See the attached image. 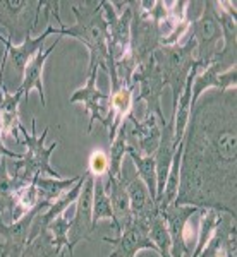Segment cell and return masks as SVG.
<instances>
[{
  "label": "cell",
  "mask_w": 237,
  "mask_h": 257,
  "mask_svg": "<svg viewBox=\"0 0 237 257\" xmlns=\"http://www.w3.org/2000/svg\"><path fill=\"white\" fill-rule=\"evenodd\" d=\"M70 7H72L76 23L72 26H67L60 19V2H52L50 14L59 23V28H53L50 24V35L69 36V38H76L77 41H81L90 52L88 72L102 67L109 74V69L114 64V59L110 57L109 52V33H107V23L105 18H103L102 0L100 2H93V0L72 2Z\"/></svg>",
  "instance_id": "7a4b0ae2"
},
{
  "label": "cell",
  "mask_w": 237,
  "mask_h": 257,
  "mask_svg": "<svg viewBox=\"0 0 237 257\" xmlns=\"http://www.w3.org/2000/svg\"><path fill=\"white\" fill-rule=\"evenodd\" d=\"M50 132V127H45L41 134H36V118H31V132L26 131L23 125L21 134L24 138V146L28 151L23 155V158L14 163V173H11L16 180L23 182V184H31L36 177L48 175L60 178V173L55 172L50 165V156L59 146V141H53L50 146H45V139Z\"/></svg>",
  "instance_id": "3957f363"
},
{
  "label": "cell",
  "mask_w": 237,
  "mask_h": 257,
  "mask_svg": "<svg viewBox=\"0 0 237 257\" xmlns=\"http://www.w3.org/2000/svg\"><path fill=\"white\" fill-rule=\"evenodd\" d=\"M60 254H62V252H60Z\"/></svg>",
  "instance_id": "836d02e7"
},
{
  "label": "cell",
  "mask_w": 237,
  "mask_h": 257,
  "mask_svg": "<svg viewBox=\"0 0 237 257\" xmlns=\"http://www.w3.org/2000/svg\"><path fill=\"white\" fill-rule=\"evenodd\" d=\"M70 225H72V219H69L67 216L62 214V216L55 218L52 223H50L48 231H50V235H52L57 248H59V250H67L69 257H74V245L69 238Z\"/></svg>",
  "instance_id": "f1b7e54d"
},
{
  "label": "cell",
  "mask_w": 237,
  "mask_h": 257,
  "mask_svg": "<svg viewBox=\"0 0 237 257\" xmlns=\"http://www.w3.org/2000/svg\"><path fill=\"white\" fill-rule=\"evenodd\" d=\"M60 252L62 250L57 248L50 231L45 230V231H41L38 237H35L28 243L21 257H60Z\"/></svg>",
  "instance_id": "4316f807"
},
{
  "label": "cell",
  "mask_w": 237,
  "mask_h": 257,
  "mask_svg": "<svg viewBox=\"0 0 237 257\" xmlns=\"http://www.w3.org/2000/svg\"><path fill=\"white\" fill-rule=\"evenodd\" d=\"M174 204L237 216V91L210 89L191 108Z\"/></svg>",
  "instance_id": "6da1fadb"
},
{
  "label": "cell",
  "mask_w": 237,
  "mask_h": 257,
  "mask_svg": "<svg viewBox=\"0 0 237 257\" xmlns=\"http://www.w3.org/2000/svg\"><path fill=\"white\" fill-rule=\"evenodd\" d=\"M201 219H199V230H198V243L194 252L189 257H198L201 254V250L206 247V243L210 242V238L213 237V231L217 228L220 221V211L217 209H201Z\"/></svg>",
  "instance_id": "484cf974"
},
{
  "label": "cell",
  "mask_w": 237,
  "mask_h": 257,
  "mask_svg": "<svg viewBox=\"0 0 237 257\" xmlns=\"http://www.w3.org/2000/svg\"><path fill=\"white\" fill-rule=\"evenodd\" d=\"M162 127L155 115L138 120L136 115L127 117V146L141 156H153L160 143Z\"/></svg>",
  "instance_id": "9c48e42d"
},
{
  "label": "cell",
  "mask_w": 237,
  "mask_h": 257,
  "mask_svg": "<svg viewBox=\"0 0 237 257\" xmlns=\"http://www.w3.org/2000/svg\"><path fill=\"white\" fill-rule=\"evenodd\" d=\"M110 168V161H109V155L102 149H97L90 155V175L95 178H103L109 173Z\"/></svg>",
  "instance_id": "f546056e"
},
{
  "label": "cell",
  "mask_w": 237,
  "mask_h": 257,
  "mask_svg": "<svg viewBox=\"0 0 237 257\" xmlns=\"http://www.w3.org/2000/svg\"><path fill=\"white\" fill-rule=\"evenodd\" d=\"M131 82L138 88V101L146 103V115H155L162 127L167 123L162 110V94H164V79H162L160 69H158L155 57H151L148 62L138 65L134 69V74L131 77Z\"/></svg>",
  "instance_id": "ba28073f"
},
{
  "label": "cell",
  "mask_w": 237,
  "mask_h": 257,
  "mask_svg": "<svg viewBox=\"0 0 237 257\" xmlns=\"http://www.w3.org/2000/svg\"><path fill=\"white\" fill-rule=\"evenodd\" d=\"M148 237L155 243L158 255L160 257H170V248H172V240H170L167 225H165V219L162 214H158L151 219L148 230Z\"/></svg>",
  "instance_id": "83f0119b"
},
{
  "label": "cell",
  "mask_w": 237,
  "mask_h": 257,
  "mask_svg": "<svg viewBox=\"0 0 237 257\" xmlns=\"http://www.w3.org/2000/svg\"><path fill=\"white\" fill-rule=\"evenodd\" d=\"M102 9L107 23V33H109V52L115 62L122 59L129 50L134 2L112 4L107 2V0H102Z\"/></svg>",
  "instance_id": "52a82bcc"
},
{
  "label": "cell",
  "mask_w": 237,
  "mask_h": 257,
  "mask_svg": "<svg viewBox=\"0 0 237 257\" xmlns=\"http://www.w3.org/2000/svg\"><path fill=\"white\" fill-rule=\"evenodd\" d=\"M112 221L114 230H117L114 211L110 206V199L107 196L105 187H103V178H95V189H93V216H91V225L93 230H97L98 223Z\"/></svg>",
  "instance_id": "603a6c76"
},
{
  "label": "cell",
  "mask_w": 237,
  "mask_h": 257,
  "mask_svg": "<svg viewBox=\"0 0 237 257\" xmlns=\"http://www.w3.org/2000/svg\"><path fill=\"white\" fill-rule=\"evenodd\" d=\"M194 53H196V43L193 38H188V41L182 45L160 47L153 55L160 69L164 84L172 89V111L176 110L177 99L184 89L191 69L196 65Z\"/></svg>",
  "instance_id": "277c9868"
},
{
  "label": "cell",
  "mask_w": 237,
  "mask_h": 257,
  "mask_svg": "<svg viewBox=\"0 0 237 257\" xmlns=\"http://www.w3.org/2000/svg\"><path fill=\"white\" fill-rule=\"evenodd\" d=\"M97 74L98 69L86 72V84L74 91L72 96L69 98V103H81L85 106V110L88 111L90 122H88V128H86V134H91V128H93L95 122H100L102 125H105V117L102 115V108H103L102 103L109 101V94L102 93L98 89Z\"/></svg>",
  "instance_id": "4fadbf2b"
},
{
  "label": "cell",
  "mask_w": 237,
  "mask_h": 257,
  "mask_svg": "<svg viewBox=\"0 0 237 257\" xmlns=\"http://www.w3.org/2000/svg\"><path fill=\"white\" fill-rule=\"evenodd\" d=\"M62 36L55 40V43H52L48 48L41 50L38 55L33 59L30 64L26 65L23 72V82H21L19 89L23 91L24 94V99H28L31 91H36L40 94V99H41V106H47V98H45V88H43V69H45V64H47L48 57L52 55V52L57 48V45L60 43Z\"/></svg>",
  "instance_id": "d6986e66"
},
{
  "label": "cell",
  "mask_w": 237,
  "mask_h": 257,
  "mask_svg": "<svg viewBox=\"0 0 237 257\" xmlns=\"http://www.w3.org/2000/svg\"><path fill=\"white\" fill-rule=\"evenodd\" d=\"M4 36H0V81H2L4 76V67H6V62H7V48L2 41Z\"/></svg>",
  "instance_id": "4dcf8cb0"
},
{
  "label": "cell",
  "mask_w": 237,
  "mask_h": 257,
  "mask_svg": "<svg viewBox=\"0 0 237 257\" xmlns=\"http://www.w3.org/2000/svg\"><path fill=\"white\" fill-rule=\"evenodd\" d=\"M93 189H95V177L88 175L83 190L76 201V213L70 225V233H72V245L76 247L81 240H91L93 233V225H91V216H93Z\"/></svg>",
  "instance_id": "5bb4252c"
},
{
  "label": "cell",
  "mask_w": 237,
  "mask_h": 257,
  "mask_svg": "<svg viewBox=\"0 0 237 257\" xmlns=\"http://www.w3.org/2000/svg\"><path fill=\"white\" fill-rule=\"evenodd\" d=\"M47 209V206L38 204L30 213L23 214L18 221L12 225H2L0 226V237H2L4 247L0 252V257H21L24 248L28 245V237H30V228L33 223V218L40 213V211Z\"/></svg>",
  "instance_id": "7c38bea8"
},
{
  "label": "cell",
  "mask_w": 237,
  "mask_h": 257,
  "mask_svg": "<svg viewBox=\"0 0 237 257\" xmlns=\"http://www.w3.org/2000/svg\"><path fill=\"white\" fill-rule=\"evenodd\" d=\"M60 257H65V250H62V254H60Z\"/></svg>",
  "instance_id": "d6a6232c"
},
{
  "label": "cell",
  "mask_w": 237,
  "mask_h": 257,
  "mask_svg": "<svg viewBox=\"0 0 237 257\" xmlns=\"http://www.w3.org/2000/svg\"><path fill=\"white\" fill-rule=\"evenodd\" d=\"M23 99V91L18 89L14 93H9L4 86V81H0V128H2V136L12 138L16 143H21L19 132L23 128V123L19 118V105Z\"/></svg>",
  "instance_id": "e0dca14e"
},
{
  "label": "cell",
  "mask_w": 237,
  "mask_h": 257,
  "mask_svg": "<svg viewBox=\"0 0 237 257\" xmlns=\"http://www.w3.org/2000/svg\"><path fill=\"white\" fill-rule=\"evenodd\" d=\"M198 208L186 204H172L167 209L160 211V214L165 219L170 240H172V248H170V257H186L189 255L188 242H186V225L193 214L198 213Z\"/></svg>",
  "instance_id": "8fae6325"
},
{
  "label": "cell",
  "mask_w": 237,
  "mask_h": 257,
  "mask_svg": "<svg viewBox=\"0 0 237 257\" xmlns=\"http://www.w3.org/2000/svg\"><path fill=\"white\" fill-rule=\"evenodd\" d=\"M127 155L136 168V175H138L139 180L146 185L149 196L156 202V168H155V160H153V156H141L131 148H127Z\"/></svg>",
  "instance_id": "cb8c5ba5"
},
{
  "label": "cell",
  "mask_w": 237,
  "mask_h": 257,
  "mask_svg": "<svg viewBox=\"0 0 237 257\" xmlns=\"http://www.w3.org/2000/svg\"><path fill=\"white\" fill-rule=\"evenodd\" d=\"M79 178H81V175H76L72 178H55V177H45V175L36 177L35 185H36V190H38L40 204L50 208L62 194L67 192V190L76 184Z\"/></svg>",
  "instance_id": "44dd1931"
},
{
  "label": "cell",
  "mask_w": 237,
  "mask_h": 257,
  "mask_svg": "<svg viewBox=\"0 0 237 257\" xmlns=\"http://www.w3.org/2000/svg\"><path fill=\"white\" fill-rule=\"evenodd\" d=\"M134 84H127L124 81H117L110 84L109 93V113L105 117V127L109 131L110 141L114 139L119 127L132 113V103H134Z\"/></svg>",
  "instance_id": "30bf717a"
},
{
  "label": "cell",
  "mask_w": 237,
  "mask_h": 257,
  "mask_svg": "<svg viewBox=\"0 0 237 257\" xmlns=\"http://www.w3.org/2000/svg\"><path fill=\"white\" fill-rule=\"evenodd\" d=\"M23 182L16 180L11 173L0 175V219L4 225H12L18 221L16 214V192L19 187H23Z\"/></svg>",
  "instance_id": "7402d4cb"
},
{
  "label": "cell",
  "mask_w": 237,
  "mask_h": 257,
  "mask_svg": "<svg viewBox=\"0 0 237 257\" xmlns=\"http://www.w3.org/2000/svg\"><path fill=\"white\" fill-rule=\"evenodd\" d=\"M127 120L119 127V131L115 132L114 139H112L110 146V168L109 175L112 177H122V167H124V156L127 155Z\"/></svg>",
  "instance_id": "d4e9b609"
},
{
  "label": "cell",
  "mask_w": 237,
  "mask_h": 257,
  "mask_svg": "<svg viewBox=\"0 0 237 257\" xmlns=\"http://www.w3.org/2000/svg\"><path fill=\"white\" fill-rule=\"evenodd\" d=\"M2 247H4V242H2V237H0V252H2Z\"/></svg>",
  "instance_id": "1f68e13d"
},
{
  "label": "cell",
  "mask_w": 237,
  "mask_h": 257,
  "mask_svg": "<svg viewBox=\"0 0 237 257\" xmlns=\"http://www.w3.org/2000/svg\"><path fill=\"white\" fill-rule=\"evenodd\" d=\"M50 26V24H48ZM45 30V33H41L40 36H36V38H28L24 40L21 45H12L7 41V38H2L4 45H6L7 48V59H9V62L12 64V67L16 69V72L21 74L23 76L24 69H26V65L30 64V62L35 59L36 55L41 52L45 45V41H47V38L50 36V30Z\"/></svg>",
  "instance_id": "ffe728a7"
},
{
  "label": "cell",
  "mask_w": 237,
  "mask_h": 257,
  "mask_svg": "<svg viewBox=\"0 0 237 257\" xmlns=\"http://www.w3.org/2000/svg\"><path fill=\"white\" fill-rule=\"evenodd\" d=\"M177 143H176V131H174V113L170 115L164 127H162L160 134V143L153 155L155 160V168H156V204L160 202L162 196H164L165 182H167V175L170 165H172L174 153H176Z\"/></svg>",
  "instance_id": "9a60e30c"
},
{
  "label": "cell",
  "mask_w": 237,
  "mask_h": 257,
  "mask_svg": "<svg viewBox=\"0 0 237 257\" xmlns=\"http://www.w3.org/2000/svg\"><path fill=\"white\" fill-rule=\"evenodd\" d=\"M191 38L196 43V60L199 70L206 69L210 64H213L218 53L223 47L222 28H220L217 12H215V2H205L203 12L198 19L191 21Z\"/></svg>",
  "instance_id": "5b68a950"
},
{
  "label": "cell",
  "mask_w": 237,
  "mask_h": 257,
  "mask_svg": "<svg viewBox=\"0 0 237 257\" xmlns=\"http://www.w3.org/2000/svg\"><path fill=\"white\" fill-rule=\"evenodd\" d=\"M45 4L43 0H0V28L9 33V43L21 45L31 38Z\"/></svg>",
  "instance_id": "8992f818"
},
{
  "label": "cell",
  "mask_w": 237,
  "mask_h": 257,
  "mask_svg": "<svg viewBox=\"0 0 237 257\" xmlns=\"http://www.w3.org/2000/svg\"><path fill=\"white\" fill-rule=\"evenodd\" d=\"M107 178L103 180V187H105L107 196L110 199V206L114 211L115 223H117V235L122 233L127 226L132 223V211H131V201H129L126 185H124L120 177H112L107 173Z\"/></svg>",
  "instance_id": "ac0fdd59"
},
{
  "label": "cell",
  "mask_w": 237,
  "mask_h": 257,
  "mask_svg": "<svg viewBox=\"0 0 237 257\" xmlns=\"http://www.w3.org/2000/svg\"><path fill=\"white\" fill-rule=\"evenodd\" d=\"M103 242L110 243L114 247L109 257H136L141 250H153L158 254L155 243L149 240L146 231L139 230L134 225L122 230V233H119L115 238L103 237Z\"/></svg>",
  "instance_id": "2e32d148"
}]
</instances>
